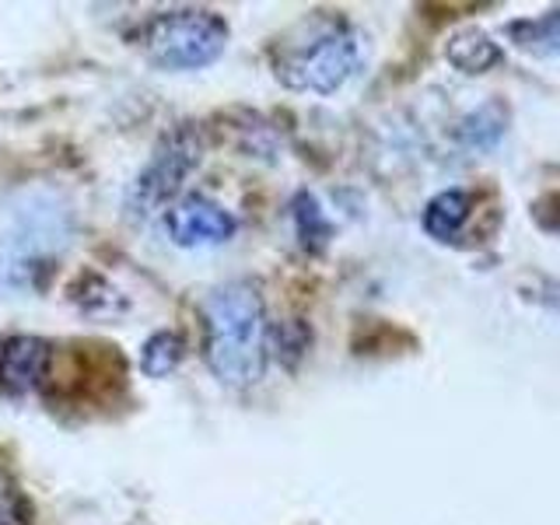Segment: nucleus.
Listing matches in <instances>:
<instances>
[{"instance_id": "nucleus-7", "label": "nucleus", "mask_w": 560, "mask_h": 525, "mask_svg": "<svg viewBox=\"0 0 560 525\" xmlns=\"http://www.w3.org/2000/svg\"><path fill=\"white\" fill-rule=\"evenodd\" d=\"M49 364V343L35 337H14L0 350V385L8 393H25L39 385Z\"/></svg>"}, {"instance_id": "nucleus-9", "label": "nucleus", "mask_w": 560, "mask_h": 525, "mask_svg": "<svg viewBox=\"0 0 560 525\" xmlns=\"http://www.w3.org/2000/svg\"><path fill=\"white\" fill-rule=\"evenodd\" d=\"M469 218V192L466 189H445L428 203L424 210V232L438 242H448L459 235V228Z\"/></svg>"}, {"instance_id": "nucleus-2", "label": "nucleus", "mask_w": 560, "mask_h": 525, "mask_svg": "<svg viewBox=\"0 0 560 525\" xmlns=\"http://www.w3.org/2000/svg\"><path fill=\"white\" fill-rule=\"evenodd\" d=\"M70 238V210L43 189H22L0 203V280L32 284L35 270L57 256Z\"/></svg>"}, {"instance_id": "nucleus-8", "label": "nucleus", "mask_w": 560, "mask_h": 525, "mask_svg": "<svg viewBox=\"0 0 560 525\" xmlns=\"http://www.w3.org/2000/svg\"><path fill=\"white\" fill-rule=\"evenodd\" d=\"M445 57L463 70V74H483L487 67L501 63V49L480 28H466L459 35H452V43L445 46Z\"/></svg>"}, {"instance_id": "nucleus-5", "label": "nucleus", "mask_w": 560, "mask_h": 525, "mask_svg": "<svg viewBox=\"0 0 560 525\" xmlns=\"http://www.w3.org/2000/svg\"><path fill=\"white\" fill-rule=\"evenodd\" d=\"M165 232L183 249H203L221 245L235 235V218L207 197H186L165 210Z\"/></svg>"}, {"instance_id": "nucleus-10", "label": "nucleus", "mask_w": 560, "mask_h": 525, "mask_svg": "<svg viewBox=\"0 0 560 525\" xmlns=\"http://www.w3.org/2000/svg\"><path fill=\"white\" fill-rule=\"evenodd\" d=\"M179 361H183L179 332H154V337L148 340V347H144V372L154 375V378H162Z\"/></svg>"}, {"instance_id": "nucleus-3", "label": "nucleus", "mask_w": 560, "mask_h": 525, "mask_svg": "<svg viewBox=\"0 0 560 525\" xmlns=\"http://www.w3.org/2000/svg\"><path fill=\"white\" fill-rule=\"evenodd\" d=\"M228 46V25L214 11L179 8L158 14L144 32L151 63L165 70H197L214 63Z\"/></svg>"}, {"instance_id": "nucleus-4", "label": "nucleus", "mask_w": 560, "mask_h": 525, "mask_svg": "<svg viewBox=\"0 0 560 525\" xmlns=\"http://www.w3.org/2000/svg\"><path fill=\"white\" fill-rule=\"evenodd\" d=\"M354 67H358V39L347 28H332L319 35V39H312L305 49L291 52V57L280 63L277 74L291 88H302V92L329 95L347 84V78L354 74Z\"/></svg>"}, {"instance_id": "nucleus-1", "label": "nucleus", "mask_w": 560, "mask_h": 525, "mask_svg": "<svg viewBox=\"0 0 560 525\" xmlns=\"http://www.w3.org/2000/svg\"><path fill=\"white\" fill-rule=\"evenodd\" d=\"M203 358L224 385L249 389L267 368V312L249 280L218 288L203 305Z\"/></svg>"}, {"instance_id": "nucleus-6", "label": "nucleus", "mask_w": 560, "mask_h": 525, "mask_svg": "<svg viewBox=\"0 0 560 525\" xmlns=\"http://www.w3.org/2000/svg\"><path fill=\"white\" fill-rule=\"evenodd\" d=\"M197 158H200L197 148H192L186 137H175L172 144L148 165V172L137 179V186H133V207L154 210V207H162L165 200H172L175 192H179L186 172L192 168Z\"/></svg>"}, {"instance_id": "nucleus-11", "label": "nucleus", "mask_w": 560, "mask_h": 525, "mask_svg": "<svg viewBox=\"0 0 560 525\" xmlns=\"http://www.w3.org/2000/svg\"><path fill=\"white\" fill-rule=\"evenodd\" d=\"M0 525H32L22 490L4 466H0Z\"/></svg>"}]
</instances>
